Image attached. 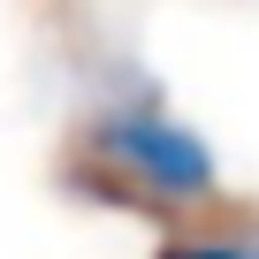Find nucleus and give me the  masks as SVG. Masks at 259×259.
<instances>
[{"label": "nucleus", "mask_w": 259, "mask_h": 259, "mask_svg": "<svg viewBox=\"0 0 259 259\" xmlns=\"http://www.w3.org/2000/svg\"><path fill=\"white\" fill-rule=\"evenodd\" d=\"M160 259H259V229H236V236H168Z\"/></svg>", "instance_id": "f03ea898"}, {"label": "nucleus", "mask_w": 259, "mask_h": 259, "mask_svg": "<svg viewBox=\"0 0 259 259\" xmlns=\"http://www.w3.org/2000/svg\"><path fill=\"white\" fill-rule=\"evenodd\" d=\"M84 176H114L122 206H198V198H213V153H206V138H191V130L168 122L160 107H114V114H99Z\"/></svg>", "instance_id": "f257e3e1"}]
</instances>
